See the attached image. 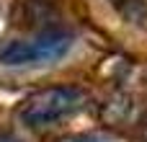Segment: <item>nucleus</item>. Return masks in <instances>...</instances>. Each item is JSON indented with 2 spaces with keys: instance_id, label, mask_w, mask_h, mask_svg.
Segmentation results:
<instances>
[{
  "instance_id": "nucleus-1",
  "label": "nucleus",
  "mask_w": 147,
  "mask_h": 142,
  "mask_svg": "<svg viewBox=\"0 0 147 142\" xmlns=\"http://www.w3.org/2000/svg\"><path fill=\"white\" fill-rule=\"evenodd\" d=\"M80 106H83V93L78 88L54 85V88H44L28 96L18 109V119L28 129H44V127H54L65 122Z\"/></svg>"
},
{
  "instance_id": "nucleus-2",
  "label": "nucleus",
  "mask_w": 147,
  "mask_h": 142,
  "mask_svg": "<svg viewBox=\"0 0 147 142\" xmlns=\"http://www.w3.org/2000/svg\"><path fill=\"white\" fill-rule=\"evenodd\" d=\"M75 39L67 31H41L31 39L10 41L0 49V65L5 67H44L59 62L70 49Z\"/></svg>"
},
{
  "instance_id": "nucleus-3",
  "label": "nucleus",
  "mask_w": 147,
  "mask_h": 142,
  "mask_svg": "<svg viewBox=\"0 0 147 142\" xmlns=\"http://www.w3.org/2000/svg\"><path fill=\"white\" fill-rule=\"evenodd\" d=\"M70 142H114V140L101 137V135H83V137H75V140H70Z\"/></svg>"
},
{
  "instance_id": "nucleus-4",
  "label": "nucleus",
  "mask_w": 147,
  "mask_h": 142,
  "mask_svg": "<svg viewBox=\"0 0 147 142\" xmlns=\"http://www.w3.org/2000/svg\"><path fill=\"white\" fill-rule=\"evenodd\" d=\"M0 142H18V137H13L8 132H0Z\"/></svg>"
}]
</instances>
